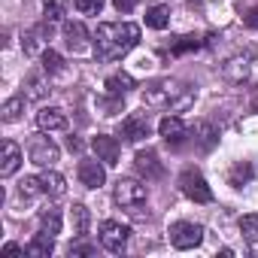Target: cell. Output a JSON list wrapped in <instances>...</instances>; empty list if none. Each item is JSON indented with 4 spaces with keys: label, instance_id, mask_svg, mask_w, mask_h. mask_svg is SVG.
<instances>
[{
    "label": "cell",
    "instance_id": "cell-1",
    "mask_svg": "<svg viewBox=\"0 0 258 258\" xmlns=\"http://www.w3.org/2000/svg\"><path fill=\"white\" fill-rule=\"evenodd\" d=\"M195 97H198V91L188 82L173 79V76L152 79L143 88V103L152 109H164V112H185L195 106Z\"/></svg>",
    "mask_w": 258,
    "mask_h": 258
},
{
    "label": "cell",
    "instance_id": "cell-2",
    "mask_svg": "<svg viewBox=\"0 0 258 258\" xmlns=\"http://www.w3.org/2000/svg\"><path fill=\"white\" fill-rule=\"evenodd\" d=\"M140 43V28L131 22H103L94 31V55L100 61H118Z\"/></svg>",
    "mask_w": 258,
    "mask_h": 258
},
{
    "label": "cell",
    "instance_id": "cell-3",
    "mask_svg": "<svg viewBox=\"0 0 258 258\" xmlns=\"http://www.w3.org/2000/svg\"><path fill=\"white\" fill-rule=\"evenodd\" d=\"M115 204H118L121 210H127V213L140 216V210H143V204H146V185L137 182V179H131V176L118 179V182H115Z\"/></svg>",
    "mask_w": 258,
    "mask_h": 258
},
{
    "label": "cell",
    "instance_id": "cell-4",
    "mask_svg": "<svg viewBox=\"0 0 258 258\" xmlns=\"http://www.w3.org/2000/svg\"><path fill=\"white\" fill-rule=\"evenodd\" d=\"M127 237H131V228L121 225V222H115V219H106V222L100 225V246H103L106 252H112V255L124 252Z\"/></svg>",
    "mask_w": 258,
    "mask_h": 258
},
{
    "label": "cell",
    "instance_id": "cell-5",
    "mask_svg": "<svg viewBox=\"0 0 258 258\" xmlns=\"http://www.w3.org/2000/svg\"><path fill=\"white\" fill-rule=\"evenodd\" d=\"M179 188H182V195H185L188 201H195V204H210V201H213V188L207 185V179H204L198 170H185V173L179 176Z\"/></svg>",
    "mask_w": 258,
    "mask_h": 258
},
{
    "label": "cell",
    "instance_id": "cell-6",
    "mask_svg": "<svg viewBox=\"0 0 258 258\" xmlns=\"http://www.w3.org/2000/svg\"><path fill=\"white\" fill-rule=\"evenodd\" d=\"M158 134L164 137V143H167L170 149H179V146L191 137V127H188L179 115H164V118L158 121Z\"/></svg>",
    "mask_w": 258,
    "mask_h": 258
},
{
    "label": "cell",
    "instance_id": "cell-7",
    "mask_svg": "<svg viewBox=\"0 0 258 258\" xmlns=\"http://www.w3.org/2000/svg\"><path fill=\"white\" fill-rule=\"evenodd\" d=\"M58 155H61V149H58L46 134H37V137L31 140V146H28V158H31V164H37V167H52V164L58 161Z\"/></svg>",
    "mask_w": 258,
    "mask_h": 258
},
{
    "label": "cell",
    "instance_id": "cell-8",
    "mask_svg": "<svg viewBox=\"0 0 258 258\" xmlns=\"http://www.w3.org/2000/svg\"><path fill=\"white\" fill-rule=\"evenodd\" d=\"M201 240H204V228L201 225H195V222H176V225H170V243H173V249H195V246H201Z\"/></svg>",
    "mask_w": 258,
    "mask_h": 258
},
{
    "label": "cell",
    "instance_id": "cell-9",
    "mask_svg": "<svg viewBox=\"0 0 258 258\" xmlns=\"http://www.w3.org/2000/svg\"><path fill=\"white\" fill-rule=\"evenodd\" d=\"M152 134V121H149V115H143V112H134V115H127L124 121H121V137L127 140V143H140V140H146Z\"/></svg>",
    "mask_w": 258,
    "mask_h": 258
},
{
    "label": "cell",
    "instance_id": "cell-10",
    "mask_svg": "<svg viewBox=\"0 0 258 258\" xmlns=\"http://www.w3.org/2000/svg\"><path fill=\"white\" fill-rule=\"evenodd\" d=\"M134 167H137V173L146 176V179H161V176H164V164H161V158H158L155 149H140V152L134 155Z\"/></svg>",
    "mask_w": 258,
    "mask_h": 258
},
{
    "label": "cell",
    "instance_id": "cell-11",
    "mask_svg": "<svg viewBox=\"0 0 258 258\" xmlns=\"http://www.w3.org/2000/svg\"><path fill=\"white\" fill-rule=\"evenodd\" d=\"M91 149H94V155H97V158H100L106 167L118 164L121 146H118V140H115V137H109V134H97V137L91 140Z\"/></svg>",
    "mask_w": 258,
    "mask_h": 258
},
{
    "label": "cell",
    "instance_id": "cell-12",
    "mask_svg": "<svg viewBox=\"0 0 258 258\" xmlns=\"http://www.w3.org/2000/svg\"><path fill=\"white\" fill-rule=\"evenodd\" d=\"M222 76L234 85H249V55H234L222 64Z\"/></svg>",
    "mask_w": 258,
    "mask_h": 258
},
{
    "label": "cell",
    "instance_id": "cell-13",
    "mask_svg": "<svg viewBox=\"0 0 258 258\" xmlns=\"http://www.w3.org/2000/svg\"><path fill=\"white\" fill-rule=\"evenodd\" d=\"M88 40H94L91 34H88V28L82 25V22H67L64 25V43H67V49L70 52H85L88 49Z\"/></svg>",
    "mask_w": 258,
    "mask_h": 258
},
{
    "label": "cell",
    "instance_id": "cell-14",
    "mask_svg": "<svg viewBox=\"0 0 258 258\" xmlns=\"http://www.w3.org/2000/svg\"><path fill=\"white\" fill-rule=\"evenodd\" d=\"M79 182L85 185V188H100L103 182H106V170H103V164H100V158L97 161H91V158H85V161H79Z\"/></svg>",
    "mask_w": 258,
    "mask_h": 258
},
{
    "label": "cell",
    "instance_id": "cell-15",
    "mask_svg": "<svg viewBox=\"0 0 258 258\" xmlns=\"http://www.w3.org/2000/svg\"><path fill=\"white\" fill-rule=\"evenodd\" d=\"M19 167H22V149H19V143L4 140V146H0V176H13Z\"/></svg>",
    "mask_w": 258,
    "mask_h": 258
},
{
    "label": "cell",
    "instance_id": "cell-16",
    "mask_svg": "<svg viewBox=\"0 0 258 258\" xmlns=\"http://www.w3.org/2000/svg\"><path fill=\"white\" fill-rule=\"evenodd\" d=\"M191 137H195V143H198L204 152H210V149L219 143V127H216L213 121L201 118V121H195V127H191Z\"/></svg>",
    "mask_w": 258,
    "mask_h": 258
},
{
    "label": "cell",
    "instance_id": "cell-17",
    "mask_svg": "<svg viewBox=\"0 0 258 258\" xmlns=\"http://www.w3.org/2000/svg\"><path fill=\"white\" fill-rule=\"evenodd\" d=\"M49 37H52V25H49V22H43V25L31 28V31L25 34V40H22L25 55H37V52L46 46V40H49Z\"/></svg>",
    "mask_w": 258,
    "mask_h": 258
},
{
    "label": "cell",
    "instance_id": "cell-18",
    "mask_svg": "<svg viewBox=\"0 0 258 258\" xmlns=\"http://www.w3.org/2000/svg\"><path fill=\"white\" fill-rule=\"evenodd\" d=\"M37 124H40V131H64V127H67V115H64V109L43 106L37 112Z\"/></svg>",
    "mask_w": 258,
    "mask_h": 258
},
{
    "label": "cell",
    "instance_id": "cell-19",
    "mask_svg": "<svg viewBox=\"0 0 258 258\" xmlns=\"http://www.w3.org/2000/svg\"><path fill=\"white\" fill-rule=\"evenodd\" d=\"M46 76H49V73H46V70H40V73H31V76L25 79V97H28V100H43V97L52 91Z\"/></svg>",
    "mask_w": 258,
    "mask_h": 258
},
{
    "label": "cell",
    "instance_id": "cell-20",
    "mask_svg": "<svg viewBox=\"0 0 258 258\" xmlns=\"http://www.w3.org/2000/svg\"><path fill=\"white\" fill-rule=\"evenodd\" d=\"M40 185H43V195H49V198H61L67 191V179L58 170H52V167H46L40 173Z\"/></svg>",
    "mask_w": 258,
    "mask_h": 258
},
{
    "label": "cell",
    "instance_id": "cell-21",
    "mask_svg": "<svg viewBox=\"0 0 258 258\" xmlns=\"http://www.w3.org/2000/svg\"><path fill=\"white\" fill-rule=\"evenodd\" d=\"M52 252H55V237L46 234V231H40V234L25 246V255H31V258H49Z\"/></svg>",
    "mask_w": 258,
    "mask_h": 258
},
{
    "label": "cell",
    "instance_id": "cell-22",
    "mask_svg": "<svg viewBox=\"0 0 258 258\" xmlns=\"http://www.w3.org/2000/svg\"><path fill=\"white\" fill-rule=\"evenodd\" d=\"M134 85H137V82H134L131 73H109L106 82H103V88H106L109 94H124V91H131Z\"/></svg>",
    "mask_w": 258,
    "mask_h": 258
},
{
    "label": "cell",
    "instance_id": "cell-23",
    "mask_svg": "<svg viewBox=\"0 0 258 258\" xmlns=\"http://www.w3.org/2000/svg\"><path fill=\"white\" fill-rule=\"evenodd\" d=\"M70 225H73V234H88L91 213H88L85 204H73V207H70Z\"/></svg>",
    "mask_w": 258,
    "mask_h": 258
},
{
    "label": "cell",
    "instance_id": "cell-24",
    "mask_svg": "<svg viewBox=\"0 0 258 258\" xmlns=\"http://www.w3.org/2000/svg\"><path fill=\"white\" fill-rule=\"evenodd\" d=\"M61 225H64V219H61V210L49 207V210H43V213H40V231H46V234L58 237V234H61Z\"/></svg>",
    "mask_w": 258,
    "mask_h": 258
},
{
    "label": "cell",
    "instance_id": "cell-25",
    "mask_svg": "<svg viewBox=\"0 0 258 258\" xmlns=\"http://www.w3.org/2000/svg\"><path fill=\"white\" fill-rule=\"evenodd\" d=\"M67 10H70V0H46V7H43V22L55 25V22H61V19L67 16Z\"/></svg>",
    "mask_w": 258,
    "mask_h": 258
},
{
    "label": "cell",
    "instance_id": "cell-26",
    "mask_svg": "<svg viewBox=\"0 0 258 258\" xmlns=\"http://www.w3.org/2000/svg\"><path fill=\"white\" fill-rule=\"evenodd\" d=\"M146 25L152 28V31H164L167 25H170V10L167 7H152V10H146Z\"/></svg>",
    "mask_w": 258,
    "mask_h": 258
},
{
    "label": "cell",
    "instance_id": "cell-27",
    "mask_svg": "<svg viewBox=\"0 0 258 258\" xmlns=\"http://www.w3.org/2000/svg\"><path fill=\"white\" fill-rule=\"evenodd\" d=\"M70 258H91L94 252H97V246L88 240V234H76V240L70 243Z\"/></svg>",
    "mask_w": 258,
    "mask_h": 258
},
{
    "label": "cell",
    "instance_id": "cell-28",
    "mask_svg": "<svg viewBox=\"0 0 258 258\" xmlns=\"http://www.w3.org/2000/svg\"><path fill=\"white\" fill-rule=\"evenodd\" d=\"M25 100H28V97H10V100L4 103V109H0L4 121H19L22 112H25Z\"/></svg>",
    "mask_w": 258,
    "mask_h": 258
},
{
    "label": "cell",
    "instance_id": "cell-29",
    "mask_svg": "<svg viewBox=\"0 0 258 258\" xmlns=\"http://www.w3.org/2000/svg\"><path fill=\"white\" fill-rule=\"evenodd\" d=\"M252 164H246V161H240V164H234L231 167V176H228V182L234 185V188H240V185H246L249 179H252Z\"/></svg>",
    "mask_w": 258,
    "mask_h": 258
},
{
    "label": "cell",
    "instance_id": "cell-30",
    "mask_svg": "<svg viewBox=\"0 0 258 258\" xmlns=\"http://www.w3.org/2000/svg\"><path fill=\"white\" fill-rule=\"evenodd\" d=\"M43 70H46L49 76L61 73V70H64V58H61L55 49H43Z\"/></svg>",
    "mask_w": 258,
    "mask_h": 258
},
{
    "label": "cell",
    "instance_id": "cell-31",
    "mask_svg": "<svg viewBox=\"0 0 258 258\" xmlns=\"http://www.w3.org/2000/svg\"><path fill=\"white\" fill-rule=\"evenodd\" d=\"M240 234H243V240L258 243V216L255 213H249V216L240 219Z\"/></svg>",
    "mask_w": 258,
    "mask_h": 258
},
{
    "label": "cell",
    "instance_id": "cell-32",
    "mask_svg": "<svg viewBox=\"0 0 258 258\" xmlns=\"http://www.w3.org/2000/svg\"><path fill=\"white\" fill-rule=\"evenodd\" d=\"M40 191H43L40 176H25V179L19 182V195H22V198H34V195H40Z\"/></svg>",
    "mask_w": 258,
    "mask_h": 258
},
{
    "label": "cell",
    "instance_id": "cell-33",
    "mask_svg": "<svg viewBox=\"0 0 258 258\" xmlns=\"http://www.w3.org/2000/svg\"><path fill=\"white\" fill-rule=\"evenodd\" d=\"M73 7L82 13V16H97L103 10V0H73Z\"/></svg>",
    "mask_w": 258,
    "mask_h": 258
},
{
    "label": "cell",
    "instance_id": "cell-34",
    "mask_svg": "<svg viewBox=\"0 0 258 258\" xmlns=\"http://www.w3.org/2000/svg\"><path fill=\"white\" fill-rule=\"evenodd\" d=\"M198 46H201V40H198V37H179V40L170 46V55H182V52L198 49Z\"/></svg>",
    "mask_w": 258,
    "mask_h": 258
},
{
    "label": "cell",
    "instance_id": "cell-35",
    "mask_svg": "<svg viewBox=\"0 0 258 258\" xmlns=\"http://www.w3.org/2000/svg\"><path fill=\"white\" fill-rule=\"evenodd\" d=\"M100 106H103V115H115L124 109V100H121V94H112V100H100Z\"/></svg>",
    "mask_w": 258,
    "mask_h": 258
},
{
    "label": "cell",
    "instance_id": "cell-36",
    "mask_svg": "<svg viewBox=\"0 0 258 258\" xmlns=\"http://www.w3.org/2000/svg\"><path fill=\"white\" fill-rule=\"evenodd\" d=\"M243 25H246V28H252V31H258V7L246 10V16H243Z\"/></svg>",
    "mask_w": 258,
    "mask_h": 258
},
{
    "label": "cell",
    "instance_id": "cell-37",
    "mask_svg": "<svg viewBox=\"0 0 258 258\" xmlns=\"http://www.w3.org/2000/svg\"><path fill=\"white\" fill-rule=\"evenodd\" d=\"M249 85H258V55H249Z\"/></svg>",
    "mask_w": 258,
    "mask_h": 258
},
{
    "label": "cell",
    "instance_id": "cell-38",
    "mask_svg": "<svg viewBox=\"0 0 258 258\" xmlns=\"http://www.w3.org/2000/svg\"><path fill=\"white\" fill-rule=\"evenodd\" d=\"M137 4H140V0H112V7H115L118 13H131Z\"/></svg>",
    "mask_w": 258,
    "mask_h": 258
},
{
    "label": "cell",
    "instance_id": "cell-39",
    "mask_svg": "<svg viewBox=\"0 0 258 258\" xmlns=\"http://www.w3.org/2000/svg\"><path fill=\"white\" fill-rule=\"evenodd\" d=\"M22 252H25V249H22L19 243H7V246H4V258H13V255H22Z\"/></svg>",
    "mask_w": 258,
    "mask_h": 258
},
{
    "label": "cell",
    "instance_id": "cell-40",
    "mask_svg": "<svg viewBox=\"0 0 258 258\" xmlns=\"http://www.w3.org/2000/svg\"><path fill=\"white\" fill-rule=\"evenodd\" d=\"M67 149H70V152H79V149H82V143H79L76 137H67Z\"/></svg>",
    "mask_w": 258,
    "mask_h": 258
},
{
    "label": "cell",
    "instance_id": "cell-41",
    "mask_svg": "<svg viewBox=\"0 0 258 258\" xmlns=\"http://www.w3.org/2000/svg\"><path fill=\"white\" fill-rule=\"evenodd\" d=\"M252 109H255V112H258V94H255V97H252Z\"/></svg>",
    "mask_w": 258,
    "mask_h": 258
}]
</instances>
